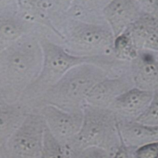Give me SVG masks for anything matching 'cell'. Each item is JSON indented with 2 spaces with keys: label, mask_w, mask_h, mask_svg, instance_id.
<instances>
[{
  "label": "cell",
  "mask_w": 158,
  "mask_h": 158,
  "mask_svg": "<svg viewBox=\"0 0 158 158\" xmlns=\"http://www.w3.org/2000/svg\"><path fill=\"white\" fill-rule=\"evenodd\" d=\"M135 49L158 55V19L143 15L126 31Z\"/></svg>",
  "instance_id": "cell-13"
},
{
  "label": "cell",
  "mask_w": 158,
  "mask_h": 158,
  "mask_svg": "<svg viewBox=\"0 0 158 158\" xmlns=\"http://www.w3.org/2000/svg\"><path fill=\"white\" fill-rule=\"evenodd\" d=\"M144 15L158 19V0H134Z\"/></svg>",
  "instance_id": "cell-21"
},
{
  "label": "cell",
  "mask_w": 158,
  "mask_h": 158,
  "mask_svg": "<svg viewBox=\"0 0 158 158\" xmlns=\"http://www.w3.org/2000/svg\"><path fill=\"white\" fill-rule=\"evenodd\" d=\"M74 0H46L49 19L56 30L59 25L64 20Z\"/></svg>",
  "instance_id": "cell-18"
},
{
  "label": "cell",
  "mask_w": 158,
  "mask_h": 158,
  "mask_svg": "<svg viewBox=\"0 0 158 158\" xmlns=\"http://www.w3.org/2000/svg\"><path fill=\"white\" fill-rule=\"evenodd\" d=\"M29 112L19 102L0 104V146L5 147Z\"/></svg>",
  "instance_id": "cell-15"
},
{
  "label": "cell",
  "mask_w": 158,
  "mask_h": 158,
  "mask_svg": "<svg viewBox=\"0 0 158 158\" xmlns=\"http://www.w3.org/2000/svg\"><path fill=\"white\" fill-rule=\"evenodd\" d=\"M118 73H120L96 63L78 65L69 69L52 87L34 100L28 107L29 110L50 104L70 112L82 111L92 88L108 76Z\"/></svg>",
  "instance_id": "cell-3"
},
{
  "label": "cell",
  "mask_w": 158,
  "mask_h": 158,
  "mask_svg": "<svg viewBox=\"0 0 158 158\" xmlns=\"http://www.w3.org/2000/svg\"><path fill=\"white\" fill-rule=\"evenodd\" d=\"M57 30L61 35L59 43L73 55L115 56V37L106 23H89L66 18L59 25Z\"/></svg>",
  "instance_id": "cell-5"
},
{
  "label": "cell",
  "mask_w": 158,
  "mask_h": 158,
  "mask_svg": "<svg viewBox=\"0 0 158 158\" xmlns=\"http://www.w3.org/2000/svg\"><path fill=\"white\" fill-rule=\"evenodd\" d=\"M40 43L43 52L41 70L38 77L27 87L19 102L29 110V106L59 81L69 69L83 63L101 65L116 73L129 66V62L115 56H80L68 52L61 43L41 31ZM30 112V111H29Z\"/></svg>",
  "instance_id": "cell-2"
},
{
  "label": "cell",
  "mask_w": 158,
  "mask_h": 158,
  "mask_svg": "<svg viewBox=\"0 0 158 158\" xmlns=\"http://www.w3.org/2000/svg\"><path fill=\"white\" fill-rule=\"evenodd\" d=\"M43 157H69L64 145L51 133L47 127L43 135L41 158Z\"/></svg>",
  "instance_id": "cell-17"
},
{
  "label": "cell",
  "mask_w": 158,
  "mask_h": 158,
  "mask_svg": "<svg viewBox=\"0 0 158 158\" xmlns=\"http://www.w3.org/2000/svg\"><path fill=\"white\" fill-rule=\"evenodd\" d=\"M46 124L41 114L28 113L26 118L5 145L6 157L41 158Z\"/></svg>",
  "instance_id": "cell-6"
},
{
  "label": "cell",
  "mask_w": 158,
  "mask_h": 158,
  "mask_svg": "<svg viewBox=\"0 0 158 158\" xmlns=\"http://www.w3.org/2000/svg\"><path fill=\"white\" fill-rule=\"evenodd\" d=\"M0 157H6V151H5L4 147L0 146Z\"/></svg>",
  "instance_id": "cell-24"
},
{
  "label": "cell",
  "mask_w": 158,
  "mask_h": 158,
  "mask_svg": "<svg viewBox=\"0 0 158 158\" xmlns=\"http://www.w3.org/2000/svg\"><path fill=\"white\" fill-rule=\"evenodd\" d=\"M136 120L144 124L158 126V89L154 91L150 104Z\"/></svg>",
  "instance_id": "cell-19"
},
{
  "label": "cell",
  "mask_w": 158,
  "mask_h": 158,
  "mask_svg": "<svg viewBox=\"0 0 158 158\" xmlns=\"http://www.w3.org/2000/svg\"><path fill=\"white\" fill-rule=\"evenodd\" d=\"M36 28L20 14L17 6L0 11V52Z\"/></svg>",
  "instance_id": "cell-12"
},
{
  "label": "cell",
  "mask_w": 158,
  "mask_h": 158,
  "mask_svg": "<svg viewBox=\"0 0 158 158\" xmlns=\"http://www.w3.org/2000/svg\"><path fill=\"white\" fill-rule=\"evenodd\" d=\"M133 157L158 158V141L147 143L134 150Z\"/></svg>",
  "instance_id": "cell-20"
},
{
  "label": "cell",
  "mask_w": 158,
  "mask_h": 158,
  "mask_svg": "<svg viewBox=\"0 0 158 158\" xmlns=\"http://www.w3.org/2000/svg\"><path fill=\"white\" fill-rule=\"evenodd\" d=\"M143 15L134 0H111L103 10V18L115 39L124 33Z\"/></svg>",
  "instance_id": "cell-9"
},
{
  "label": "cell",
  "mask_w": 158,
  "mask_h": 158,
  "mask_svg": "<svg viewBox=\"0 0 158 158\" xmlns=\"http://www.w3.org/2000/svg\"><path fill=\"white\" fill-rule=\"evenodd\" d=\"M32 111L41 114L48 129L64 145L66 149L73 141L81 129L83 110L70 112L53 105L47 104Z\"/></svg>",
  "instance_id": "cell-7"
},
{
  "label": "cell",
  "mask_w": 158,
  "mask_h": 158,
  "mask_svg": "<svg viewBox=\"0 0 158 158\" xmlns=\"http://www.w3.org/2000/svg\"><path fill=\"white\" fill-rule=\"evenodd\" d=\"M41 29L36 28L0 52V100L18 103L38 77L43 60Z\"/></svg>",
  "instance_id": "cell-1"
},
{
  "label": "cell",
  "mask_w": 158,
  "mask_h": 158,
  "mask_svg": "<svg viewBox=\"0 0 158 158\" xmlns=\"http://www.w3.org/2000/svg\"><path fill=\"white\" fill-rule=\"evenodd\" d=\"M129 62L134 86L153 93L157 90L158 55L149 51L138 50Z\"/></svg>",
  "instance_id": "cell-11"
},
{
  "label": "cell",
  "mask_w": 158,
  "mask_h": 158,
  "mask_svg": "<svg viewBox=\"0 0 158 158\" xmlns=\"http://www.w3.org/2000/svg\"><path fill=\"white\" fill-rule=\"evenodd\" d=\"M110 1L74 0L65 19H74L89 23H106L103 18V10Z\"/></svg>",
  "instance_id": "cell-16"
},
{
  "label": "cell",
  "mask_w": 158,
  "mask_h": 158,
  "mask_svg": "<svg viewBox=\"0 0 158 158\" xmlns=\"http://www.w3.org/2000/svg\"><path fill=\"white\" fill-rule=\"evenodd\" d=\"M81 129L67 147L69 157H77L79 153L89 147L104 150L110 157H116L123 145L118 127V119L109 108L85 104Z\"/></svg>",
  "instance_id": "cell-4"
},
{
  "label": "cell",
  "mask_w": 158,
  "mask_h": 158,
  "mask_svg": "<svg viewBox=\"0 0 158 158\" xmlns=\"http://www.w3.org/2000/svg\"><path fill=\"white\" fill-rule=\"evenodd\" d=\"M118 127L122 142L133 153L134 150L143 145L158 141V126L133 120L119 121Z\"/></svg>",
  "instance_id": "cell-14"
},
{
  "label": "cell",
  "mask_w": 158,
  "mask_h": 158,
  "mask_svg": "<svg viewBox=\"0 0 158 158\" xmlns=\"http://www.w3.org/2000/svg\"><path fill=\"white\" fill-rule=\"evenodd\" d=\"M77 157H110V155L106 151L101 148L89 147L82 150Z\"/></svg>",
  "instance_id": "cell-22"
},
{
  "label": "cell",
  "mask_w": 158,
  "mask_h": 158,
  "mask_svg": "<svg viewBox=\"0 0 158 158\" xmlns=\"http://www.w3.org/2000/svg\"><path fill=\"white\" fill-rule=\"evenodd\" d=\"M154 93L136 86L119 96L109 106L119 121L136 120L151 103Z\"/></svg>",
  "instance_id": "cell-10"
},
{
  "label": "cell",
  "mask_w": 158,
  "mask_h": 158,
  "mask_svg": "<svg viewBox=\"0 0 158 158\" xmlns=\"http://www.w3.org/2000/svg\"><path fill=\"white\" fill-rule=\"evenodd\" d=\"M134 86L128 67L120 73L108 76L97 83L88 94L85 104L109 108L119 96Z\"/></svg>",
  "instance_id": "cell-8"
},
{
  "label": "cell",
  "mask_w": 158,
  "mask_h": 158,
  "mask_svg": "<svg viewBox=\"0 0 158 158\" xmlns=\"http://www.w3.org/2000/svg\"><path fill=\"white\" fill-rule=\"evenodd\" d=\"M2 103H3V102H2V100H0V104H2Z\"/></svg>",
  "instance_id": "cell-25"
},
{
  "label": "cell",
  "mask_w": 158,
  "mask_h": 158,
  "mask_svg": "<svg viewBox=\"0 0 158 158\" xmlns=\"http://www.w3.org/2000/svg\"><path fill=\"white\" fill-rule=\"evenodd\" d=\"M13 6H17V0H0V11Z\"/></svg>",
  "instance_id": "cell-23"
}]
</instances>
